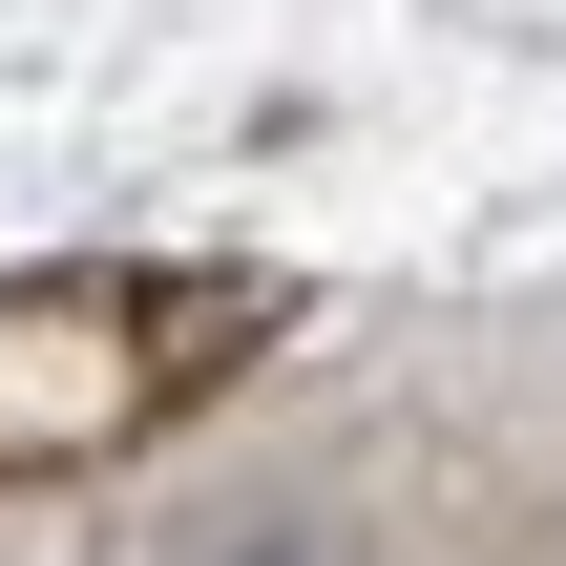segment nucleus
Here are the masks:
<instances>
[{
    "label": "nucleus",
    "instance_id": "f257e3e1",
    "mask_svg": "<svg viewBox=\"0 0 566 566\" xmlns=\"http://www.w3.org/2000/svg\"><path fill=\"white\" fill-rule=\"evenodd\" d=\"M252 336H273V273H168V252L0 273V483H21V462H105V441H147V420H189Z\"/></svg>",
    "mask_w": 566,
    "mask_h": 566
}]
</instances>
